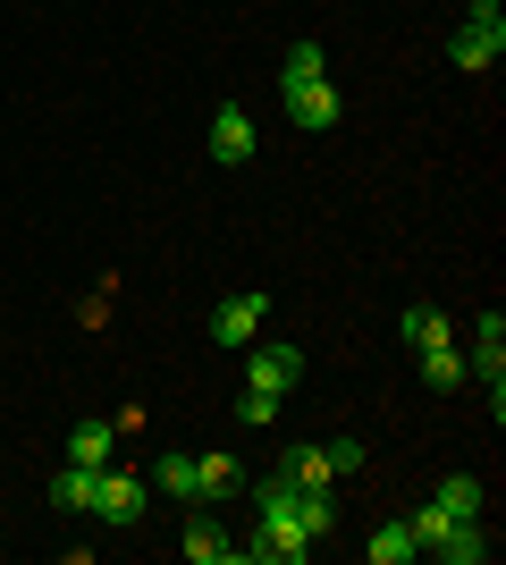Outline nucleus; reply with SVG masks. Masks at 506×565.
Returning <instances> with one entry per match:
<instances>
[{
  "instance_id": "obj_5",
  "label": "nucleus",
  "mask_w": 506,
  "mask_h": 565,
  "mask_svg": "<svg viewBox=\"0 0 506 565\" xmlns=\"http://www.w3.org/2000/svg\"><path fill=\"white\" fill-rule=\"evenodd\" d=\"M262 321H270V296H228V305L212 312V338H219V347H254Z\"/></svg>"
},
{
  "instance_id": "obj_24",
  "label": "nucleus",
  "mask_w": 506,
  "mask_h": 565,
  "mask_svg": "<svg viewBox=\"0 0 506 565\" xmlns=\"http://www.w3.org/2000/svg\"><path fill=\"white\" fill-rule=\"evenodd\" d=\"M321 456H330V472L346 481V472H363V439L346 430V439H321Z\"/></svg>"
},
{
  "instance_id": "obj_19",
  "label": "nucleus",
  "mask_w": 506,
  "mask_h": 565,
  "mask_svg": "<svg viewBox=\"0 0 506 565\" xmlns=\"http://www.w3.org/2000/svg\"><path fill=\"white\" fill-rule=\"evenodd\" d=\"M448 60H456L464 76H482V68H498V51H489L482 34H464V25H456V34H448Z\"/></svg>"
},
{
  "instance_id": "obj_20",
  "label": "nucleus",
  "mask_w": 506,
  "mask_h": 565,
  "mask_svg": "<svg viewBox=\"0 0 506 565\" xmlns=\"http://www.w3.org/2000/svg\"><path fill=\"white\" fill-rule=\"evenodd\" d=\"M464 34H482L489 51H506V9L498 0H473V9H464Z\"/></svg>"
},
{
  "instance_id": "obj_8",
  "label": "nucleus",
  "mask_w": 506,
  "mask_h": 565,
  "mask_svg": "<svg viewBox=\"0 0 506 565\" xmlns=\"http://www.w3.org/2000/svg\"><path fill=\"white\" fill-rule=\"evenodd\" d=\"M94 490H101V465L51 472V507H60V515H94Z\"/></svg>"
},
{
  "instance_id": "obj_6",
  "label": "nucleus",
  "mask_w": 506,
  "mask_h": 565,
  "mask_svg": "<svg viewBox=\"0 0 506 565\" xmlns=\"http://www.w3.org/2000/svg\"><path fill=\"white\" fill-rule=\"evenodd\" d=\"M212 161H254V118L237 110V102H219V118H212Z\"/></svg>"
},
{
  "instance_id": "obj_12",
  "label": "nucleus",
  "mask_w": 506,
  "mask_h": 565,
  "mask_svg": "<svg viewBox=\"0 0 506 565\" xmlns=\"http://www.w3.org/2000/svg\"><path fill=\"white\" fill-rule=\"evenodd\" d=\"M295 523H304V541H337V498L330 490H295Z\"/></svg>"
},
{
  "instance_id": "obj_4",
  "label": "nucleus",
  "mask_w": 506,
  "mask_h": 565,
  "mask_svg": "<svg viewBox=\"0 0 506 565\" xmlns=\"http://www.w3.org/2000/svg\"><path fill=\"white\" fill-rule=\"evenodd\" d=\"M279 94H288V118H295V127H313V136L346 118V102H337L330 76H313V85H279Z\"/></svg>"
},
{
  "instance_id": "obj_2",
  "label": "nucleus",
  "mask_w": 506,
  "mask_h": 565,
  "mask_svg": "<svg viewBox=\"0 0 506 565\" xmlns=\"http://www.w3.org/2000/svg\"><path fill=\"white\" fill-rule=\"evenodd\" d=\"M464 372L489 388V414H506V321L498 312H482V330H473V363Z\"/></svg>"
},
{
  "instance_id": "obj_3",
  "label": "nucleus",
  "mask_w": 506,
  "mask_h": 565,
  "mask_svg": "<svg viewBox=\"0 0 506 565\" xmlns=\"http://www.w3.org/2000/svg\"><path fill=\"white\" fill-rule=\"evenodd\" d=\"M295 380H304V354H295L288 338H270V347H254V363H245V388H270V397H288Z\"/></svg>"
},
{
  "instance_id": "obj_1",
  "label": "nucleus",
  "mask_w": 506,
  "mask_h": 565,
  "mask_svg": "<svg viewBox=\"0 0 506 565\" xmlns=\"http://www.w3.org/2000/svg\"><path fill=\"white\" fill-rule=\"evenodd\" d=\"M152 507V472H110L101 465V490H94V515L110 523V532H136Z\"/></svg>"
},
{
  "instance_id": "obj_21",
  "label": "nucleus",
  "mask_w": 506,
  "mask_h": 565,
  "mask_svg": "<svg viewBox=\"0 0 506 565\" xmlns=\"http://www.w3.org/2000/svg\"><path fill=\"white\" fill-rule=\"evenodd\" d=\"M313 76H330V51H321V43H295L288 68H279V85H313Z\"/></svg>"
},
{
  "instance_id": "obj_13",
  "label": "nucleus",
  "mask_w": 506,
  "mask_h": 565,
  "mask_svg": "<svg viewBox=\"0 0 506 565\" xmlns=\"http://www.w3.org/2000/svg\"><path fill=\"white\" fill-rule=\"evenodd\" d=\"M295 481V490H330L337 472H330V456H321V439H304V448H288V465H279Z\"/></svg>"
},
{
  "instance_id": "obj_16",
  "label": "nucleus",
  "mask_w": 506,
  "mask_h": 565,
  "mask_svg": "<svg viewBox=\"0 0 506 565\" xmlns=\"http://www.w3.org/2000/svg\"><path fill=\"white\" fill-rule=\"evenodd\" d=\"M363 557H372V565H406V557H422V541H413L406 523H380V532L363 541Z\"/></svg>"
},
{
  "instance_id": "obj_10",
  "label": "nucleus",
  "mask_w": 506,
  "mask_h": 565,
  "mask_svg": "<svg viewBox=\"0 0 506 565\" xmlns=\"http://www.w3.org/2000/svg\"><path fill=\"white\" fill-rule=\"evenodd\" d=\"M237 490H245L237 456H194V498H212V507H219V498H237Z\"/></svg>"
},
{
  "instance_id": "obj_22",
  "label": "nucleus",
  "mask_w": 506,
  "mask_h": 565,
  "mask_svg": "<svg viewBox=\"0 0 506 565\" xmlns=\"http://www.w3.org/2000/svg\"><path fill=\"white\" fill-rule=\"evenodd\" d=\"M152 490H169V498H194V456H177V448H169L161 465H152Z\"/></svg>"
},
{
  "instance_id": "obj_14",
  "label": "nucleus",
  "mask_w": 506,
  "mask_h": 565,
  "mask_svg": "<svg viewBox=\"0 0 506 565\" xmlns=\"http://www.w3.org/2000/svg\"><path fill=\"white\" fill-rule=\"evenodd\" d=\"M186 557H194V565H228V557H237V541H228L212 515H194V523H186Z\"/></svg>"
},
{
  "instance_id": "obj_25",
  "label": "nucleus",
  "mask_w": 506,
  "mask_h": 565,
  "mask_svg": "<svg viewBox=\"0 0 506 565\" xmlns=\"http://www.w3.org/2000/svg\"><path fill=\"white\" fill-rule=\"evenodd\" d=\"M270 414H279V397H270V388H245V397H237V423H270Z\"/></svg>"
},
{
  "instance_id": "obj_17",
  "label": "nucleus",
  "mask_w": 506,
  "mask_h": 565,
  "mask_svg": "<svg viewBox=\"0 0 506 565\" xmlns=\"http://www.w3.org/2000/svg\"><path fill=\"white\" fill-rule=\"evenodd\" d=\"M422 380H431L439 397H448V388H464V354L448 347V338H439V347H422Z\"/></svg>"
},
{
  "instance_id": "obj_9",
  "label": "nucleus",
  "mask_w": 506,
  "mask_h": 565,
  "mask_svg": "<svg viewBox=\"0 0 506 565\" xmlns=\"http://www.w3.org/2000/svg\"><path fill=\"white\" fill-rule=\"evenodd\" d=\"M431 557H448V565H482V557H489V523H482V515L448 523V532H439V548H431Z\"/></svg>"
},
{
  "instance_id": "obj_18",
  "label": "nucleus",
  "mask_w": 506,
  "mask_h": 565,
  "mask_svg": "<svg viewBox=\"0 0 506 565\" xmlns=\"http://www.w3.org/2000/svg\"><path fill=\"white\" fill-rule=\"evenodd\" d=\"M439 338H448V312L439 305H406V347L422 354V347H439Z\"/></svg>"
},
{
  "instance_id": "obj_11",
  "label": "nucleus",
  "mask_w": 506,
  "mask_h": 565,
  "mask_svg": "<svg viewBox=\"0 0 506 565\" xmlns=\"http://www.w3.org/2000/svg\"><path fill=\"white\" fill-rule=\"evenodd\" d=\"M110 448H119V414H110V423H76L68 430V465H110Z\"/></svg>"
},
{
  "instance_id": "obj_15",
  "label": "nucleus",
  "mask_w": 506,
  "mask_h": 565,
  "mask_svg": "<svg viewBox=\"0 0 506 565\" xmlns=\"http://www.w3.org/2000/svg\"><path fill=\"white\" fill-rule=\"evenodd\" d=\"M431 498H439V507H448V515H456V523H464V515H482V507H489V490H482V481H473V472H448V481H439Z\"/></svg>"
},
{
  "instance_id": "obj_7",
  "label": "nucleus",
  "mask_w": 506,
  "mask_h": 565,
  "mask_svg": "<svg viewBox=\"0 0 506 565\" xmlns=\"http://www.w3.org/2000/svg\"><path fill=\"white\" fill-rule=\"evenodd\" d=\"M237 557H254V565H304V557H313V541H304L295 523H288V532H270V523H262V532H254Z\"/></svg>"
},
{
  "instance_id": "obj_23",
  "label": "nucleus",
  "mask_w": 506,
  "mask_h": 565,
  "mask_svg": "<svg viewBox=\"0 0 506 565\" xmlns=\"http://www.w3.org/2000/svg\"><path fill=\"white\" fill-rule=\"evenodd\" d=\"M448 523H456V515H448L439 498H422V507H413V515H406V532H413V541H422V548H439V532H448Z\"/></svg>"
}]
</instances>
